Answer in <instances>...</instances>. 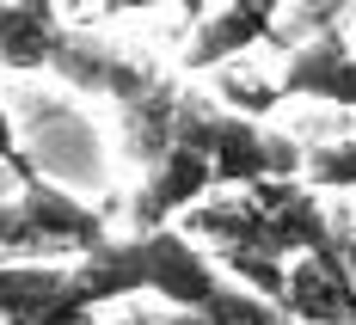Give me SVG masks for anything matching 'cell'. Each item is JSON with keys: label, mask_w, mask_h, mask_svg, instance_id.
Returning <instances> with one entry per match:
<instances>
[{"label": "cell", "mask_w": 356, "mask_h": 325, "mask_svg": "<svg viewBox=\"0 0 356 325\" xmlns=\"http://www.w3.org/2000/svg\"><path fill=\"white\" fill-rule=\"evenodd\" d=\"M172 142L197 147L209 160L215 190H252V184H270V178H301V160H307V147L289 142L283 129L234 117L227 105H215V92H197V86H184Z\"/></svg>", "instance_id": "1"}, {"label": "cell", "mask_w": 356, "mask_h": 325, "mask_svg": "<svg viewBox=\"0 0 356 325\" xmlns=\"http://www.w3.org/2000/svg\"><path fill=\"white\" fill-rule=\"evenodd\" d=\"M111 240V221L74 197L62 184L37 178V184H19L13 197H0V258L6 264H25V252H49V258H80L99 252Z\"/></svg>", "instance_id": "2"}, {"label": "cell", "mask_w": 356, "mask_h": 325, "mask_svg": "<svg viewBox=\"0 0 356 325\" xmlns=\"http://www.w3.org/2000/svg\"><path fill=\"white\" fill-rule=\"evenodd\" d=\"M49 74H62L74 92L111 99V105H129L136 92H147L160 80L154 62H142V56H129V49H117V43H105V37H92V31H74V25L62 37V49H56Z\"/></svg>", "instance_id": "3"}, {"label": "cell", "mask_w": 356, "mask_h": 325, "mask_svg": "<svg viewBox=\"0 0 356 325\" xmlns=\"http://www.w3.org/2000/svg\"><path fill=\"white\" fill-rule=\"evenodd\" d=\"M246 197L258 203V215H264V227H270V246H277L283 264L338 246V227H332V215H325V197H320V190H307L301 178L252 184Z\"/></svg>", "instance_id": "4"}, {"label": "cell", "mask_w": 356, "mask_h": 325, "mask_svg": "<svg viewBox=\"0 0 356 325\" xmlns=\"http://www.w3.org/2000/svg\"><path fill=\"white\" fill-rule=\"evenodd\" d=\"M215 197V172L209 160L197 153V147H178L142 172V190H136V203H129V233H160V227H178V221L191 215L197 203H209Z\"/></svg>", "instance_id": "5"}, {"label": "cell", "mask_w": 356, "mask_h": 325, "mask_svg": "<svg viewBox=\"0 0 356 325\" xmlns=\"http://www.w3.org/2000/svg\"><path fill=\"white\" fill-rule=\"evenodd\" d=\"M283 99H320V105L356 110V43L344 31H320L289 49L283 74H277Z\"/></svg>", "instance_id": "6"}, {"label": "cell", "mask_w": 356, "mask_h": 325, "mask_svg": "<svg viewBox=\"0 0 356 325\" xmlns=\"http://www.w3.org/2000/svg\"><path fill=\"white\" fill-rule=\"evenodd\" d=\"M270 31H277V6H264V0H234L221 12H203V25L191 31L184 56H178V74H227Z\"/></svg>", "instance_id": "7"}, {"label": "cell", "mask_w": 356, "mask_h": 325, "mask_svg": "<svg viewBox=\"0 0 356 325\" xmlns=\"http://www.w3.org/2000/svg\"><path fill=\"white\" fill-rule=\"evenodd\" d=\"M277 313H283L289 325H356V289H350V276H344L338 246L289 264V283H283Z\"/></svg>", "instance_id": "8"}, {"label": "cell", "mask_w": 356, "mask_h": 325, "mask_svg": "<svg viewBox=\"0 0 356 325\" xmlns=\"http://www.w3.org/2000/svg\"><path fill=\"white\" fill-rule=\"evenodd\" d=\"M178 105H184V80L160 74L147 92H136L129 105H117V135H123V160L136 172H154L178 135Z\"/></svg>", "instance_id": "9"}, {"label": "cell", "mask_w": 356, "mask_h": 325, "mask_svg": "<svg viewBox=\"0 0 356 325\" xmlns=\"http://www.w3.org/2000/svg\"><path fill=\"white\" fill-rule=\"evenodd\" d=\"M68 37V19L43 0H25V6H6V25H0V68L6 74H49L56 49Z\"/></svg>", "instance_id": "10"}, {"label": "cell", "mask_w": 356, "mask_h": 325, "mask_svg": "<svg viewBox=\"0 0 356 325\" xmlns=\"http://www.w3.org/2000/svg\"><path fill=\"white\" fill-rule=\"evenodd\" d=\"M301 184L320 190V197H325V190H356V135L307 147V160H301Z\"/></svg>", "instance_id": "11"}, {"label": "cell", "mask_w": 356, "mask_h": 325, "mask_svg": "<svg viewBox=\"0 0 356 325\" xmlns=\"http://www.w3.org/2000/svg\"><path fill=\"white\" fill-rule=\"evenodd\" d=\"M277 80H252V74L240 68H227V74H215V105H227L234 117H252V123H264L270 110H277Z\"/></svg>", "instance_id": "12"}, {"label": "cell", "mask_w": 356, "mask_h": 325, "mask_svg": "<svg viewBox=\"0 0 356 325\" xmlns=\"http://www.w3.org/2000/svg\"><path fill=\"white\" fill-rule=\"evenodd\" d=\"M0 172H13L19 184H37L31 153L19 147V129H13V110H6V92H0Z\"/></svg>", "instance_id": "13"}, {"label": "cell", "mask_w": 356, "mask_h": 325, "mask_svg": "<svg viewBox=\"0 0 356 325\" xmlns=\"http://www.w3.org/2000/svg\"><path fill=\"white\" fill-rule=\"evenodd\" d=\"M338 258H344V276H350V289H356V233H338Z\"/></svg>", "instance_id": "14"}, {"label": "cell", "mask_w": 356, "mask_h": 325, "mask_svg": "<svg viewBox=\"0 0 356 325\" xmlns=\"http://www.w3.org/2000/svg\"><path fill=\"white\" fill-rule=\"evenodd\" d=\"M92 325H154L147 313H117V319H92Z\"/></svg>", "instance_id": "15"}, {"label": "cell", "mask_w": 356, "mask_h": 325, "mask_svg": "<svg viewBox=\"0 0 356 325\" xmlns=\"http://www.w3.org/2000/svg\"><path fill=\"white\" fill-rule=\"evenodd\" d=\"M344 37H350V43H356V12H350V31H344Z\"/></svg>", "instance_id": "16"}, {"label": "cell", "mask_w": 356, "mask_h": 325, "mask_svg": "<svg viewBox=\"0 0 356 325\" xmlns=\"http://www.w3.org/2000/svg\"><path fill=\"white\" fill-rule=\"evenodd\" d=\"M0 25H6V0H0Z\"/></svg>", "instance_id": "17"}, {"label": "cell", "mask_w": 356, "mask_h": 325, "mask_svg": "<svg viewBox=\"0 0 356 325\" xmlns=\"http://www.w3.org/2000/svg\"><path fill=\"white\" fill-rule=\"evenodd\" d=\"M0 325H6V319H0Z\"/></svg>", "instance_id": "18"}]
</instances>
